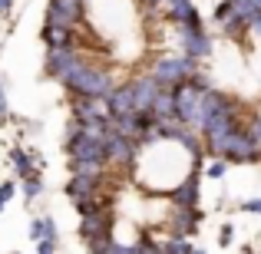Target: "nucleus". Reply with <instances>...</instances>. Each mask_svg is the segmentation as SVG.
<instances>
[{"mask_svg": "<svg viewBox=\"0 0 261 254\" xmlns=\"http://www.w3.org/2000/svg\"><path fill=\"white\" fill-rule=\"evenodd\" d=\"M162 86L159 79L152 76V73H139V76H133V93H136V112L139 109H152V102L159 99V93H162Z\"/></svg>", "mask_w": 261, "mask_h": 254, "instance_id": "obj_13", "label": "nucleus"}, {"mask_svg": "<svg viewBox=\"0 0 261 254\" xmlns=\"http://www.w3.org/2000/svg\"><path fill=\"white\" fill-rule=\"evenodd\" d=\"M27 238H30L33 244L43 241V238H60V224L53 215H37L30 218V224H27Z\"/></svg>", "mask_w": 261, "mask_h": 254, "instance_id": "obj_15", "label": "nucleus"}, {"mask_svg": "<svg viewBox=\"0 0 261 254\" xmlns=\"http://www.w3.org/2000/svg\"><path fill=\"white\" fill-rule=\"evenodd\" d=\"M152 112H155L159 122H172L175 119V93L172 89H162L159 93V99L152 102Z\"/></svg>", "mask_w": 261, "mask_h": 254, "instance_id": "obj_17", "label": "nucleus"}, {"mask_svg": "<svg viewBox=\"0 0 261 254\" xmlns=\"http://www.w3.org/2000/svg\"><path fill=\"white\" fill-rule=\"evenodd\" d=\"M17 188H20V182H17V178H4V182H0V215H4V208L13 202Z\"/></svg>", "mask_w": 261, "mask_h": 254, "instance_id": "obj_23", "label": "nucleus"}, {"mask_svg": "<svg viewBox=\"0 0 261 254\" xmlns=\"http://www.w3.org/2000/svg\"><path fill=\"white\" fill-rule=\"evenodd\" d=\"M228 168H231L228 159H205L202 175H205V182H222V178L228 175Z\"/></svg>", "mask_w": 261, "mask_h": 254, "instance_id": "obj_19", "label": "nucleus"}, {"mask_svg": "<svg viewBox=\"0 0 261 254\" xmlns=\"http://www.w3.org/2000/svg\"><path fill=\"white\" fill-rule=\"evenodd\" d=\"M195 254H208V251H205V248H195Z\"/></svg>", "mask_w": 261, "mask_h": 254, "instance_id": "obj_32", "label": "nucleus"}, {"mask_svg": "<svg viewBox=\"0 0 261 254\" xmlns=\"http://www.w3.org/2000/svg\"><path fill=\"white\" fill-rule=\"evenodd\" d=\"M40 43H43V50L70 46V43H76V33H73V30H60V26L43 23V26H40Z\"/></svg>", "mask_w": 261, "mask_h": 254, "instance_id": "obj_16", "label": "nucleus"}, {"mask_svg": "<svg viewBox=\"0 0 261 254\" xmlns=\"http://www.w3.org/2000/svg\"><path fill=\"white\" fill-rule=\"evenodd\" d=\"M238 254H258V251L251 248V244H242V248H238Z\"/></svg>", "mask_w": 261, "mask_h": 254, "instance_id": "obj_31", "label": "nucleus"}, {"mask_svg": "<svg viewBox=\"0 0 261 254\" xmlns=\"http://www.w3.org/2000/svg\"><path fill=\"white\" fill-rule=\"evenodd\" d=\"M198 70H202V63H198V60L185 57V53H169V57H159V60H155L152 76L159 79L166 89H175V86L189 83Z\"/></svg>", "mask_w": 261, "mask_h": 254, "instance_id": "obj_3", "label": "nucleus"}, {"mask_svg": "<svg viewBox=\"0 0 261 254\" xmlns=\"http://www.w3.org/2000/svg\"><path fill=\"white\" fill-rule=\"evenodd\" d=\"M258 106H261V102H258Z\"/></svg>", "mask_w": 261, "mask_h": 254, "instance_id": "obj_34", "label": "nucleus"}, {"mask_svg": "<svg viewBox=\"0 0 261 254\" xmlns=\"http://www.w3.org/2000/svg\"><path fill=\"white\" fill-rule=\"evenodd\" d=\"M116 244V235H106V238H96V241L86 244V254H109Z\"/></svg>", "mask_w": 261, "mask_h": 254, "instance_id": "obj_24", "label": "nucleus"}, {"mask_svg": "<svg viewBox=\"0 0 261 254\" xmlns=\"http://www.w3.org/2000/svg\"><path fill=\"white\" fill-rule=\"evenodd\" d=\"M175 33H178V53H185V57H192V60H208L212 53H215V37H212L208 30H205V23L202 26H175Z\"/></svg>", "mask_w": 261, "mask_h": 254, "instance_id": "obj_6", "label": "nucleus"}, {"mask_svg": "<svg viewBox=\"0 0 261 254\" xmlns=\"http://www.w3.org/2000/svg\"><path fill=\"white\" fill-rule=\"evenodd\" d=\"M86 53H83V46H76V43H70V46H57V50H46L43 53V76L46 79H57L60 86L66 83V79L73 76V73L80 70V66L86 63Z\"/></svg>", "mask_w": 261, "mask_h": 254, "instance_id": "obj_2", "label": "nucleus"}, {"mask_svg": "<svg viewBox=\"0 0 261 254\" xmlns=\"http://www.w3.org/2000/svg\"><path fill=\"white\" fill-rule=\"evenodd\" d=\"M13 7H17V0H0V20H7L13 13Z\"/></svg>", "mask_w": 261, "mask_h": 254, "instance_id": "obj_30", "label": "nucleus"}, {"mask_svg": "<svg viewBox=\"0 0 261 254\" xmlns=\"http://www.w3.org/2000/svg\"><path fill=\"white\" fill-rule=\"evenodd\" d=\"M228 17H231V0H218V4L212 7V23H218V26H222Z\"/></svg>", "mask_w": 261, "mask_h": 254, "instance_id": "obj_26", "label": "nucleus"}, {"mask_svg": "<svg viewBox=\"0 0 261 254\" xmlns=\"http://www.w3.org/2000/svg\"><path fill=\"white\" fill-rule=\"evenodd\" d=\"M63 89H66L70 99H106V96L116 89V79H113V70H109L106 63H99V60L89 57L86 63L63 83Z\"/></svg>", "mask_w": 261, "mask_h": 254, "instance_id": "obj_1", "label": "nucleus"}, {"mask_svg": "<svg viewBox=\"0 0 261 254\" xmlns=\"http://www.w3.org/2000/svg\"><path fill=\"white\" fill-rule=\"evenodd\" d=\"M136 254H166V248H162V241L152 235V231H142L139 238H136Z\"/></svg>", "mask_w": 261, "mask_h": 254, "instance_id": "obj_20", "label": "nucleus"}, {"mask_svg": "<svg viewBox=\"0 0 261 254\" xmlns=\"http://www.w3.org/2000/svg\"><path fill=\"white\" fill-rule=\"evenodd\" d=\"M113 228H116V208H99V211H89V215H80L76 235L83 244H89L96 238L113 235Z\"/></svg>", "mask_w": 261, "mask_h": 254, "instance_id": "obj_10", "label": "nucleus"}, {"mask_svg": "<svg viewBox=\"0 0 261 254\" xmlns=\"http://www.w3.org/2000/svg\"><path fill=\"white\" fill-rule=\"evenodd\" d=\"M86 13H89V0H46V20L43 23L76 33L86 23Z\"/></svg>", "mask_w": 261, "mask_h": 254, "instance_id": "obj_4", "label": "nucleus"}, {"mask_svg": "<svg viewBox=\"0 0 261 254\" xmlns=\"http://www.w3.org/2000/svg\"><path fill=\"white\" fill-rule=\"evenodd\" d=\"M106 109H109V116H126V112H136L133 79H126V83H116V89L106 96Z\"/></svg>", "mask_w": 261, "mask_h": 254, "instance_id": "obj_14", "label": "nucleus"}, {"mask_svg": "<svg viewBox=\"0 0 261 254\" xmlns=\"http://www.w3.org/2000/svg\"><path fill=\"white\" fill-rule=\"evenodd\" d=\"M235 211H242V215H258L261 218V195L258 198H242V202L235 205Z\"/></svg>", "mask_w": 261, "mask_h": 254, "instance_id": "obj_27", "label": "nucleus"}, {"mask_svg": "<svg viewBox=\"0 0 261 254\" xmlns=\"http://www.w3.org/2000/svg\"><path fill=\"white\" fill-rule=\"evenodd\" d=\"M162 248H166V254H195L192 238H166V241H162Z\"/></svg>", "mask_w": 261, "mask_h": 254, "instance_id": "obj_22", "label": "nucleus"}, {"mask_svg": "<svg viewBox=\"0 0 261 254\" xmlns=\"http://www.w3.org/2000/svg\"><path fill=\"white\" fill-rule=\"evenodd\" d=\"M258 254H261V251H258Z\"/></svg>", "mask_w": 261, "mask_h": 254, "instance_id": "obj_35", "label": "nucleus"}, {"mask_svg": "<svg viewBox=\"0 0 261 254\" xmlns=\"http://www.w3.org/2000/svg\"><path fill=\"white\" fill-rule=\"evenodd\" d=\"M7 162H10V168H13L17 178H30V175H37V172L46 168L43 152H37V149H23V146H10V149H7Z\"/></svg>", "mask_w": 261, "mask_h": 254, "instance_id": "obj_11", "label": "nucleus"}, {"mask_svg": "<svg viewBox=\"0 0 261 254\" xmlns=\"http://www.w3.org/2000/svg\"><path fill=\"white\" fill-rule=\"evenodd\" d=\"M175 93V119L185 122V126H202V102H205V93L195 89L192 83H182L172 89Z\"/></svg>", "mask_w": 261, "mask_h": 254, "instance_id": "obj_7", "label": "nucleus"}, {"mask_svg": "<svg viewBox=\"0 0 261 254\" xmlns=\"http://www.w3.org/2000/svg\"><path fill=\"white\" fill-rule=\"evenodd\" d=\"M60 251V238H43L37 241V254H57Z\"/></svg>", "mask_w": 261, "mask_h": 254, "instance_id": "obj_29", "label": "nucleus"}, {"mask_svg": "<svg viewBox=\"0 0 261 254\" xmlns=\"http://www.w3.org/2000/svg\"><path fill=\"white\" fill-rule=\"evenodd\" d=\"M0 126H10V99H7V79L0 76Z\"/></svg>", "mask_w": 261, "mask_h": 254, "instance_id": "obj_25", "label": "nucleus"}, {"mask_svg": "<svg viewBox=\"0 0 261 254\" xmlns=\"http://www.w3.org/2000/svg\"><path fill=\"white\" fill-rule=\"evenodd\" d=\"M205 221V208H169L166 211V235L169 238H195Z\"/></svg>", "mask_w": 261, "mask_h": 254, "instance_id": "obj_8", "label": "nucleus"}, {"mask_svg": "<svg viewBox=\"0 0 261 254\" xmlns=\"http://www.w3.org/2000/svg\"><path fill=\"white\" fill-rule=\"evenodd\" d=\"M20 191H23V202H27V208H30V205L46 191L43 172H37V175H30V178H20Z\"/></svg>", "mask_w": 261, "mask_h": 254, "instance_id": "obj_18", "label": "nucleus"}, {"mask_svg": "<svg viewBox=\"0 0 261 254\" xmlns=\"http://www.w3.org/2000/svg\"><path fill=\"white\" fill-rule=\"evenodd\" d=\"M102 149H106L109 172H133L136 159H139V139H126V135H116V132L106 135Z\"/></svg>", "mask_w": 261, "mask_h": 254, "instance_id": "obj_5", "label": "nucleus"}, {"mask_svg": "<svg viewBox=\"0 0 261 254\" xmlns=\"http://www.w3.org/2000/svg\"><path fill=\"white\" fill-rule=\"evenodd\" d=\"M235 244V224L225 221L222 228H218V248H231Z\"/></svg>", "mask_w": 261, "mask_h": 254, "instance_id": "obj_28", "label": "nucleus"}, {"mask_svg": "<svg viewBox=\"0 0 261 254\" xmlns=\"http://www.w3.org/2000/svg\"><path fill=\"white\" fill-rule=\"evenodd\" d=\"M70 119L80 126H93V122H109L106 99H73L70 102Z\"/></svg>", "mask_w": 261, "mask_h": 254, "instance_id": "obj_12", "label": "nucleus"}, {"mask_svg": "<svg viewBox=\"0 0 261 254\" xmlns=\"http://www.w3.org/2000/svg\"><path fill=\"white\" fill-rule=\"evenodd\" d=\"M106 182H109V168L102 172V175H70L66 185H63V195L70 198L73 208H76V205H83V202H93V198L106 188Z\"/></svg>", "mask_w": 261, "mask_h": 254, "instance_id": "obj_9", "label": "nucleus"}, {"mask_svg": "<svg viewBox=\"0 0 261 254\" xmlns=\"http://www.w3.org/2000/svg\"><path fill=\"white\" fill-rule=\"evenodd\" d=\"M10 254H20V251H10Z\"/></svg>", "mask_w": 261, "mask_h": 254, "instance_id": "obj_33", "label": "nucleus"}, {"mask_svg": "<svg viewBox=\"0 0 261 254\" xmlns=\"http://www.w3.org/2000/svg\"><path fill=\"white\" fill-rule=\"evenodd\" d=\"M245 132L251 135V142H255V149L261 152V106H255L248 112V126H245Z\"/></svg>", "mask_w": 261, "mask_h": 254, "instance_id": "obj_21", "label": "nucleus"}]
</instances>
